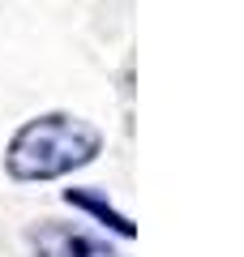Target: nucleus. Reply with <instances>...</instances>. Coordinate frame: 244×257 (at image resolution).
Listing matches in <instances>:
<instances>
[{
    "mask_svg": "<svg viewBox=\"0 0 244 257\" xmlns=\"http://www.w3.org/2000/svg\"><path fill=\"white\" fill-rule=\"evenodd\" d=\"M99 146L103 138L94 124H86L81 116L52 111V116L26 120L13 133L5 167H9L13 180H56V176H69L77 167L94 163Z\"/></svg>",
    "mask_w": 244,
    "mask_h": 257,
    "instance_id": "obj_1",
    "label": "nucleus"
},
{
    "mask_svg": "<svg viewBox=\"0 0 244 257\" xmlns=\"http://www.w3.org/2000/svg\"><path fill=\"white\" fill-rule=\"evenodd\" d=\"M30 253L35 257H120L103 236L77 227V223H39L30 227Z\"/></svg>",
    "mask_w": 244,
    "mask_h": 257,
    "instance_id": "obj_2",
    "label": "nucleus"
},
{
    "mask_svg": "<svg viewBox=\"0 0 244 257\" xmlns=\"http://www.w3.org/2000/svg\"><path fill=\"white\" fill-rule=\"evenodd\" d=\"M64 202H69V206H81V210H90L94 219H103L107 227H116L120 236H133V223H129L125 214H116L94 189H64Z\"/></svg>",
    "mask_w": 244,
    "mask_h": 257,
    "instance_id": "obj_3",
    "label": "nucleus"
}]
</instances>
